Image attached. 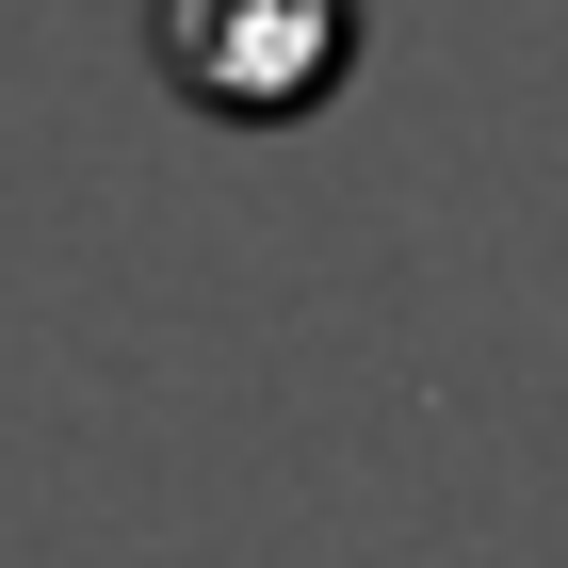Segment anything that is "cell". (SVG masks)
<instances>
[{"instance_id":"cell-1","label":"cell","mask_w":568,"mask_h":568,"mask_svg":"<svg viewBox=\"0 0 568 568\" xmlns=\"http://www.w3.org/2000/svg\"><path fill=\"white\" fill-rule=\"evenodd\" d=\"M357 0H146V65L212 131H308L357 82Z\"/></svg>"}]
</instances>
